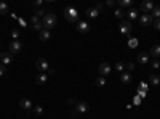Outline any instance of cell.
Instances as JSON below:
<instances>
[{
    "label": "cell",
    "mask_w": 160,
    "mask_h": 119,
    "mask_svg": "<svg viewBox=\"0 0 160 119\" xmlns=\"http://www.w3.org/2000/svg\"><path fill=\"white\" fill-rule=\"evenodd\" d=\"M42 26H43V29H47V31H51L53 28L56 26V15L55 13H47V15L43 16V19H42Z\"/></svg>",
    "instance_id": "cell-1"
},
{
    "label": "cell",
    "mask_w": 160,
    "mask_h": 119,
    "mask_svg": "<svg viewBox=\"0 0 160 119\" xmlns=\"http://www.w3.org/2000/svg\"><path fill=\"white\" fill-rule=\"evenodd\" d=\"M64 18L68 19L69 23H78V11L74 8V7H66L64 10Z\"/></svg>",
    "instance_id": "cell-2"
},
{
    "label": "cell",
    "mask_w": 160,
    "mask_h": 119,
    "mask_svg": "<svg viewBox=\"0 0 160 119\" xmlns=\"http://www.w3.org/2000/svg\"><path fill=\"white\" fill-rule=\"evenodd\" d=\"M88 110H90V106H88L87 101H78L77 106H75V110L72 111V116H74V117H78V116L88 113Z\"/></svg>",
    "instance_id": "cell-3"
},
{
    "label": "cell",
    "mask_w": 160,
    "mask_h": 119,
    "mask_svg": "<svg viewBox=\"0 0 160 119\" xmlns=\"http://www.w3.org/2000/svg\"><path fill=\"white\" fill-rule=\"evenodd\" d=\"M131 29H133V23L131 21H128V19H123L122 23H120V32H122L123 35H130V32H131Z\"/></svg>",
    "instance_id": "cell-4"
},
{
    "label": "cell",
    "mask_w": 160,
    "mask_h": 119,
    "mask_svg": "<svg viewBox=\"0 0 160 119\" xmlns=\"http://www.w3.org/2000/svg\"><path fill=\"white\" fill-rule=\"evenodd\" d=\"M111 71H112V68H111L109 63H101L99 68H98V73H99V76H102V77H108V76L111 74Z\"/></svg>",
    "instance_id": "cell-5"
},
{
    "label": "cell",
    "mask_w": 160,
    "mask_h": 119,
    "mask_svg": "<svg viewBox=\"0 0 160 119\" xmlns=\"http://www.w3.org/2000/svg\"><path fill=\"white\" fill-rule=\"evenodd\" d=\"M35 66H37V69H38L40 73H45V71L50 69V64H48V61H47L45 58H38V60L35 61Z\"/></svg>",
    "instance_id": "cell-6"
},
{
    "label": "cell",
    "mask_w": 160,
    "mask_h": 119,
    "mask_svg": "<svg viewBox=\"0 0 160 119\" xmlns=\"http://www.w3.org/2000/svg\"><path fill=\"white\" fill-rule=\"evenodd\" d=\"M139 23H141V26H144V28H146V26H151L154 23L151 13H142V15L139 16Z\"/></svg>",
    "instance_id": "cell-7"
},
{
    "label": "cell",
    "mask_w": 160,
    "mask_h": 119,
    "mask_svg": "<svg viewBox=\"0 0 160 119\" xmlns=\"http://www.w3.org/2000/svg\"><path fill=\"white\" fill-rule=\"evenodd\" d=\"M154 8H155V5L151 2V0H144V2H141V5H139V10L144 11V13H151Z\"/></svg>",
    "instance_id": "cell-8"
},
{
    "label": "cell",
    "mask_w": 160,
    "mask_h": 119,
    "mask_svg": "<svg viewBox=\"0 0 160 119\" xmlns=\"http://www.w3.org/2000/svg\"><path fill=\"white\" fill-rule=\"evenodd\" d=\"M75 29H77L78 32H82V34H87V32L90 31V24H88L87 21H78V23L75 24Z\"/></svg>",
    "instance_id": "cell-9"
},
{
    "label": "cell",
    "mask_w": 160,
    "mask_h": 119,
    "mask_svg": "<svg viewBox=\"0 0 160 119\" xmlns=\"http://www.w3.org/2000/svg\"><path fill=\"white\" fill-rule=\"evenodd\" d=\"M0 61H2V64H3V66H7V64H11V61H13V57H11V53H10V51H2V53H0Z\"/></svg>",
    "instance_id": "cell-10"
},
{
    "label": "cell",
    "mask_w": 160,
    "mask_h": 119,
    "mask_svg": "<svg viewBox=\"0 0 160 119\" xmlns=\"http://www.w3.org/2000/svg\"><path fill=\"white\" fill-rule=\"evenodd\" d=\"M8 48H10V53H11V55H13V53H19L21 48H22V44H21L19 41H13Z\"/></svg>",
    "instance_id": "cell-11"
},
{
    "label": "cell",
    "mask_w": 160,
    "mask_h": 119,
    "mask_svg": "<svg viewBox=\"0 0 160 119\" xmlns=\"http://www.w3.org/2000/svg\"><path fill=\"white\" fill-rule=\"evenodd\" d=\"M120 82H122V84H125V85H128V84H131V73H127V71H123L122 74H120Z\"/></svg>",
    "instance_id": "cell-12"
},
{
    "label": "cell",
    "mask_w": 160,
    "mask_h": 119,
    "mask_svg": "<svg viewBox=\"0 0 160 119\" xmlns=\"http://www.w3.org/2000/svg\"><path fill=\"white\" fill-rule=\"evenodd\" d=\"M125 15L128 16V21H131L133 23V19H136V18H139V11L136 10V8H130Z\"/></svg>",
    "instance_id": "cell-13"
},
{
    "label": "cell",
    "mask_w": 160,
    "mask_h": 119,
    "mask_svg": "<svg viewBox=\"0 0 160 119\" xmlns=\"http://www.w3.org/2000/svg\"><path fill=\"white\" fill-rule=\"evenodd\" d=\"M136 60H138L139 64H148V63H149V53H146V51H141V53H138Z\"/></svg>",
    "instance_id": "cell-14"
},
{
    "label": "cell",
    "mask_w": 160,
    "mask_h": 119,
    "mask_svg": "<svg viewBox=\"0 0 160 119\" xmlns=\"http://www.w3.org/2000/svg\"><path fill=\"white\" fill-rule=\"evenodd\" d=\"M47 81H48V74H45V73H40L35 77V84L37 85H43V84H47Z\"/></svg>",
    "instance_id": "cell-15"
},
{
    "label": "cell",
    "mask_w": 160,
    "mask_h": 119,
    "mask_svg": "<svg viewBox=\"0 0 160 119\" xmlns=\"http://www.w3.org/2000/svg\"><path fill=\"white\" fill-rule=\"evenodd\" d=\"M19 106H21L22 110H26V111H29V110L32 108V101H31L29 98H21V100H19Z\"/></svg>",
    "instance_id": "cell-16"
},
{
    "label": "cell",
    "mask_w": 160,
    "mask_h": 119,
    "mask_svg": "<svg viewBox=\"0 0 160 119\" xmlns=\"http://www.w3.org/2000/svg\"><path fill=\"white\" fill-rule=\"evenodd\" d=\"M50 37H51V32L47 31V29H43V31H40V32H38V39H40L42 42H48V41H50Z\"/></svg>",
    "instance_id": "cell-17"
},
{
    "label": "cell",
    "mask_w": 160,
    "mask_h": 119,
    "mask_svg": "<svg viewBox=\"0 0 160 119\" xmlns=\"http://www.w3.org/2000/svg\"><path fill=\"white\" fill-rule=\"evenodd\" d=\"M98 15H99V11L96 10V8H87V11H85V16L87 18H98Z\"/></svg>",
    "instance_id": "cell-18"
},
{
    "label": "cell",
    "mask_w": 160,
    "mask_h": 119,
    "mask_svg": "<svg viewBox=\"0 0 160 119\" xmlns=\"http://www.w3.org/2000/svg\"><path fill=\"white\" fill-rule=\"evenodd\" d=\"M117 5H118V8H131V5H133V0H118L117 2Z\"/></svg>",
    "instance_id": "cell-19"
},
{
    "label": "cell",
    "mask_w": 160,
    "mask_h": 119,
    "mask_svg": "<svg viewBox=\"0 0 160 119\" xmlns=\"http://www.w3.org/2000/svg\"><path fill=\"white\" fill-rule=\"evenodd\" d=\"M149 84H151V85H158V84H160V77H158V74L154 73V74L149 76Z\"/></svg>",
    "instance_id": "cell-20"
},
{
    "label": "cell",
    "mask_w": 160,
    "mask_h": 119,
    "mask_svg": "<svg viewBox=\"0 0 160 119\" xmlns=\"http://www.w3.org/2000/svg\"><path fill=\"white\" fill-rule=\"evenodd\" d=\"M125 13H127V11H123V8H117V10L114 11V16H115L117 19H122V21H123Z\"/></svg>",
    "instance_id": "cell-21"
},
{
    "label": "cell",
    "mask_w": 160,
    "mask_h": 119,
    "mask_svg": "<svg viewBox=\"0 0 160 119\" xmlns=\"http://www.w3.org/2000/svg\"><path fill=\"white\" fill-rule=\"evenodd\" d=\"M149 53H151V55H152V57L157 60V58L160 57V45H154V47L151 48V51H149Z\"/></svg>",
    "instance_id": "cell-22"
},
{
    "label": "cell",
    "mask_w": 160,
    "mask_h": 119,
    "mask_svg": "<svg viewBox=\"0 0 160 119\" xmlns=\"http://www.w3.org/2000/svg\"><path fill=\"white\" fill-rule=\"evenodd\" d=\"M151 16H152L154 21H155V19H160V5H157V7L151 11Z\"/></svg>",
    "instance_id": "cell-23"
},
{
    "label": "cell",
    "mask_w": 160,
    "mask_h": 119,
    "mask_svg": "<svg viewBox=\"0 0 160 119\" xmlns=\"http://www.w3.org/2000/svg\"><path fill=\"white\" fill-rule=\"evenodd\" d=\"M10 13V8L5 2H0V15H8Z\"/></svg>",
    "instance_id": "cell-24"
},
{
    "label": "cell",
    "mask_w": 160,
    "mask_h": 119,
    "mask_svg": "<svg viewBox=\"0 0 160 119\" xmlns=\"http://www.w3.org/2000/svg\"><path fill=\"white\" fill-rule=\"evenodd\" d=\"M128 47H130V48H136V47H138V39H133V37H131L130 41H128Z\"/></svg>",
    "instance_id": "cell-25"
},
{
    "label": "cell",
    "mask_w": 160,
    "mask_h": 119,
    "mask_svg": "<svg viewBox=\"0 0 160 119\" xmlns=\"http://www.w3.org/2000/svg\"><path fill=\"white\" fill-rule=\"evenodd\" d=\"M96 85H98V87H104V85H106V77L99 76V77L96 79Z\"/></svg>",
    "instance_id": "cell-26"
},
{
    "label": "cell",
    "mask_w": 160,
    "mask_h": 119,
    "mask_svg": "<svg viewBox=\"0 0 160 119\" xmlns=\"http://www.w3.org/2000/svg\"><path fill=\"white\" fill-rule=\"evenodd\" d=\"M115 69H117L118 73H123V69H125L123 63H122V61H117V63H115Z\"/></svg>",
    "instance_id": "cell-27"
},
{
    "label": "cell",
    "mask_w": 160,
    "mask_h": 119,
    "mask_svg": "<svg viewBox=\"0 0 160 119\" xmlns=\"http://www.w3.org/2000/svg\"><path fill=\"white\" fill-rule=\"evenodd\" d=\"M125 68H127V73H131L133 69H135V63H133V61H128V63L125 64Z\"/></svg>",
    "instance_id": "cell-28"
},
{
    "label": "cell",
    "mask_w": 160,
    "mask_h": 119,
    "mask_svg": "<svg viewBox=\"0 0 160 119\" xmlns=\"http://www.w3.org/2000/svg\"><path fill=\"white\" fill-rule=\"evenodd\" d=\"M47 13H48V11H45L43 8H38V10H35V15H37L38 18H42V16H45Z\"/></svg>",
    "instance_id": "cell-29"
},
{
    "label": "cell",
    "mask_w": 160,
    "mask_h": 119,
    "mask_svg": "<svg viewBox=\"0 0 160 119\" xmlns=\"http://www.w3.org/2000/svg\"><path fill=\"white\" fill-rule=\"evenodd\" d=\"M34 114H35V116L43 114V108H42V106H35V108H34Z\"/></svg>",
    "instance_id": "cell-30"
},
{
    "label": "cell",
    "mask_w": 160,
    "mask_h": 119,
    "mask_svg": "<svg viewBox=\"0 0 160 119\" xmlns=\"http://www.w3.org/2000/svg\"><path fill=\"white\" fill-rule=\"evenodd\" d=\"M11 37L15 39V41H18L19 39V31L18 29H11Z\"/></svg>",
    "instance_id": "cell-31"
},
{
    "label": "cell",
    "mask_w": 160,
    "mask_h": 119,
    "mask_svg": "<svg viewBox=\"0 0 160 119\" xmlns=\"http://www.w3.org/2000/svg\"><path fill=\"white\" fill-rule=\"evenodd\" d=\"M32 29L37 31V32H40V31H43V26H42V23H38V24H34L32 26Z\"/></svg>",
    "instance_id": "cell-32"
},
{
    "label": "cell",
    "mask_w": 160,
    "mask_h": 119,
    "mask_svg": "<svg viewBox=\"0 0 160 119\" xmlns=\"http://www.w3.org/2000/svg\"><path fill=\"white\" fill-rule=\"evenodd\" d=\"M31 23H32V26H34V24H38V23H40V18H38L37 15H32V16H31Z\"/></svg>",
    "instance_id": "cell-33"
},
{
    "label": "cell",
    "mask_w": 160,
    "mask_h": 119,
    "mask_svg": "<svg viewBox=\"0 0 160 119\" xmlns=\"http://www.w3.org/2000/svg\"><path fill=\"white\" fill-rule=\"evenodd\" d=\"M151 66H152L154 69H158V68H160V61H158V60H154V61L151 63Z\"/></svg>",
    "instance_id": "cell-34"
},
{
    "label": "cell",
    "mask_w": 160,
    "mask_h": 119,
    "mask_svg": "<svg viewBox=\"0 0 160 119\" xmlns=\"http://www.w3.org/2000/svg\"><path fill=\"white\" fill-rule=\"evenodd\" d=\"M7 73V68H5V66L3 64H0V77H3V74Z\"/></svg>",
    "instance_id": "cell-35"
},
{
    "label": "cell",
    "mask_w": 160,
    "mask_h": 119,
    "mask_svg": "<svg viewBox=\"0 0 160 119\" xmlns=\"http://www.w3.org/2000/svg\"><path fill=\"white\" fill-rule=\"evenodd\" d=\"M154 28H155L157 31H160V19H155V21H154Z\"/></svg>",
    "instance_id": "cell-36"
},
{
    "label": "cell",
    "mask_w": 160,
    "mask_h": 119,
    "mask_svg": "<svg viewBox=\"0 0 160 119\" xmlns=\"http://www.w3.org/2000/svg\"><path fill=\"white\" fill-rule=\"evenodd\" d=\"M106 5H108V7H115L117 2H114V0H108V2H106Z\"/></svg>",
    "instance_id": "cell-37"
},
{
    "label": "cell",
    "mask_w": 160,
    "mask_h": 119,
    "mask_svg": "<svg viewBox=\"0 0 160 119\" xmlns=\"http://www.w3.org/2000/svg\"><path fill=\"white\" fill-rule=\"evenodd\" d=\"M95 8H96V10H98V11H99V13H101V11H102V10H104V5H102V3H98V5H96V7H95Z\"/></svg>",
    "instance_id": "cell-38"
},
{
    "label": "cell",
    "mask_w": 160,
    "mask_h": 119,
    "mask_svg": "<svg viewBox=\"0 0 160 119\" xmlns=\"http://www.w3.org/2000/svg\"><path fill=\"white\" fill-rule=\"evenodd\" d=\"M40 5H42V0H35L34 2V7H40Z\"/></svg>",
    "instance_id": "cell-39"
},
{
    "label": "cell",
    "mask_w": 160,
    "mask_h": 119,
    "mask_svg": "<svg viewBox=\"0 0 160 119\" xmlns=\"http://www.w3.org/2000/svg\"><path fill=\"white\" fill-rule=\"evenodd\" d=\"M48 74H50V76H53V74H55V69H51V68H50V69H48Z\"/></svg>",
    "instance_id": "cell-40"
}]
</instances>
